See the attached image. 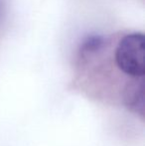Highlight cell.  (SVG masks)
<instances>
[{"label": "cell", "mask_w": 145, "mask_h": 146, "mask_svg": "<svg viewBox=\"0 0 145 146\" xmlns=\"http://www.w3.org/2000/svg\"><path fill=\"white\" fill-rule=\"evenodd\" d=\"M127 106L131 110H134L135 111L140 112L143 115L144 112V88L143 84L140 85L139 88H134L129 92L127 98Z\"/></svg>", "instance_id": "7a4b0ae2"}, {"label": "cell", "mask_w": 145, "mask_h": 146, "mask_svg": "<svg viewBox=\"0 0 145 146\" xmlns=\"http://www.w3.org/2000/svg\"><path fill=\"white\" fill-rule=\"evenodd\" d=\"M103 44V39L99 36H89L83 41L81 46L83 52H95L99 50Z\"/></svg>", "instance_id": "3957f363"}, {"label": "cell", "mask_w": 145, "mask_h": 146, "mask_svg": "<svg viewBox=\"0 0 145 146\" xmlns=\"http://www.w3.org/2000/svg\"><path fill=\"white\" fill-rule=\"evenodd\" d=\"M144 36L133 33L125 36L119 42L115 52L118 68L131 77L144 76Z\"/></svg>", "instance_id": "6da1fadb"}]
</instances>
